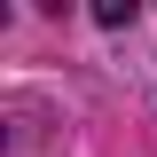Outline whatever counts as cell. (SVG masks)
<instances>
[{
    "mask_svg": "<svg viewBox=\"0 0 157 157\" xmlns=\"http://www.w3.org/2000/svg\"><path fill=\"white\" fill-rule=\"evenodd\" d=\"M94 24H134V0H94Z\"/></svg>",
    "mask_w": 157,
    "mask_h": 157,
    "instance_id": "1",
    "label": "cell"
}]
</instances>
